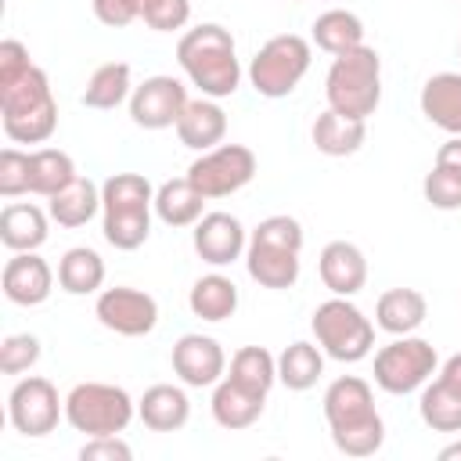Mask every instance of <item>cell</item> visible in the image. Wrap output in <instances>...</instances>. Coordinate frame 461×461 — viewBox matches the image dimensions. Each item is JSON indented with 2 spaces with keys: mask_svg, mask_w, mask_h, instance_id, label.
Instances as JSON below:
<instances>
[{
  "mask_svg": "<svg viewBox=\"0 0 461 461\" xmlns=\"http://www.w3.org/2000/svg\"><path fill=\"white\" fill-rule=\"evenodd\" d=\"M324 421L331 443L346 457H371L385 443V421L375 407L371 382L360 375H342L324 389Z\"/></svg>",
  "mask_w": 461,
  "mask_h": 461,
  "instance_id": "1",
  "label": "cell"
},
{
  "mask_svg": "<svg viewBox=\"0 0 461 461\" xmlns=\"http://www.w3.org/2000/svg\"><path fill=\"white\" fill-rule=\"evenodd\" d=\"M176 61L191 86H198L202 97H230L241 86V61H238V43L230 29L216 22H202L187 29L176 43Z\"/></svg>",
  "mask_w": 461,
  "mask_h": 461,
  "instance_id": "2",
  "label": "cell"
},
{
  "mask_svg": "<svg viewBox=\"0 0 461 461\" xmlns=\"http://www.w3.org/2000/svg\"><path fill=\"white\" fill-rule=\"evenodd\" d=\"M303 223L288 212H274L249 230L245 270L259 288L288 292L303 270Z\"/></svg>",
  "mask_w": 461,
  "mask_h": 461,
  "instance_id": "3",
  "label": "cell"
},
{
  "mask_svg": "<svg viewBox=\"0 0 461 461\" xmlns=\"http://www.w3.org/2000/svg\"><path fill=\"white\" fill-rule=\"evenodd\" d=\"M155 187L140 173H112L101 184V234L112 249L133 252L151 234Z\"/></svg>",
  "mask_w": 461,
  "mask_h": 461,
  "instance_id": "4",
  "label": "cell"
},
{
  "mask_svg": "<svg viewBox=\"0 0 461 461\" xmlns=\"http://www.w3.org/2000/svg\"><path fill=\"white\" fill-rule=\"evenodd\" d=\"M0 122L11 144H47L54 137L58 101L40 65H32L14 83L0 86Z\"/></svg>",
  "mask_w": 461,
  "mask_h": 461,
  "instance_id": "5",
  "label": "cell"
},
{
  "mask_svg": "<svg viewBox=\"0 0 461 461\" xmlns=\"http://www.w3.org/2000/svg\"><path fill=\"white\" fill-rule=\"evenodd\" d=\"M324 97L328 108L349 115V119H367L382 104V58L375 47H357L339 58H331V68L324 76Z\"/></svg>",
  "mask_w": 461,
  "mask_h": 461,
  "instance_id": "6",
  "label": "cell"
},
{
  "mask_svg": "<svg viewBox=\"0 0 461 461\" xmlns=\"http://www.w3.org/2000/svg\"><path fill=\"white\" fill-rule=\"evenodd\" d=\"M310 331H313L317 346L324 349V357H331L339 364H360L375 349L371 317H364V310L346 295L324 299L310 317Z\"/></svg>",
  "mask_w": 461,
  "mask_h": 461,
  "instance_id": "7",
  "label": "cell"
},
{
  "mask_svg": "<svg viewBox=\"0 0 461 461\" xmlns=\"http://www.w3.org/2000/svg\"><path fill=\"white\" fill-rule=\"evenodd\" d=\"M137 414V400L112 382H79L65 396V421L90 436H119Z\"/></svg>",
  "mask_w": 461,
  "mask_h": 461,
  "instance_id": "8",
  "label": "cell"
},
{
  "mask_svg": "<svg viewBox=\"0 0 461 461\" xmlns=\"http://www.w3.org/2000/svg\"><path fill=\"white\" fill-rule=\"evenodd\" d=\"M310 61H313V47L306 36L299 32L270 36L249 61V83L259 97L281 101L303 83V76L310 72Z\"/></svg>",
  "mask_w": 461,
  "mask_h": 461,
  "instance_id": "9",
  "label": "cell"
},
{
  "mask_svg": "<svg viewBox=\"0 0 461 461\" xmlns=\"http://www.w3.org/2000/svg\"><path fill=\"white\" fill-rule=\"evenodd\" d=\"M439 371V353L421 335H393L375 353V385L389 396L418 393L432 375Z\"/></svg>",
  "mask_w": 461,
  "mask_h": 461,
  "instance_id": "10",
  "label": "cell"
},
{
  "mask_svg": "<svg viewBox=\"0 0 461 461\" xmlns=\"http://www.w3.org/2000/svg\"><path fill=\"white\" fill-rule=\"evenodd\" d=\"M184 176L209 202L212 198H227L234 191H241L245 184H252V176H256V155L245 144H216L209 151H198V158L187 166Z\"/></svg>",
  "mask_w": 461,
  "mask_h": 461,
  "instance_id": "11",
  "label": "cell"
},
{
  "mask_svg": "<svg viewBox=\"0 0 461 461\" xmlns=\"http://www.w3.org/2000/svg\"><path fill=\"white\" fill-rule=\"evenodd\" d=\"M61 418H65V400L58 396L54 382L43 375L18 378L14 389L7 393V421L14 432H22L29 439L54 432Z\"/></svg>",
  "mask_w": 461,
  "mask_h": 461,
  "instance_id": "12",
  "label": "cell"
},
{
  "mask_svg": "<svg viewBox=\"0 0 461 461\" xmlns=\"http://www.w3.org/2000/svg\"><path fill=\"white\" fill-rule=\"evenodd\" d=\"M94 317L101 321V328L126 335V339H140L151 335L158 324V303L155 295L130 288V285H115V288H101L97 303H94Z\"/></svg>",
  "mask_w": 461,
  "mask_h": 461,
  "instance_id": "13",
  "label": "cell"
},
{
  "mask_svg": "<svg viewBox=\"0 0 461 461\" xmlns=\"http://www.w3.org/2000/svg\"><path fill=\"white\" fill-rule=\"evenodd\" d=\"M187 86L176 76H148L130 94V119L140 130H169L187 108Z\"/></svg>",
  "mask_w": 461,
  "mask_h": 461,
  "instance_id": "14",
  "label": "cell"
},
{
  "mask_svg": "<svg viewBox=\"0 0 461 461\" xmlns=\"http://www.w3.org/2000/svg\"><path fill=\"white\" fill-rule=\"evenodd\" d=\"M173 375L187 385V389H212L223 375H227V353L212 335L202 331H187L173 342Z\"/></svg>",
  "mask_w": 461,
  "mask_h": 461,
  "instance_id": "15",
  "label": "cell"
},
{
  "mask_svg": "<svg viewBox=\"0 0 461 461\" xmlns=\"http://www.w3.org/2000/svg\"><path fill=\"white\" fill-rule=\"evenodd\" d=\"M191 241H194L198 259L220 270V267H230V263L245 259L249 230H245V223H241L234 212H205V216L194 223Z\"/></svg>",
  "mask_w": 461,
  "mask_h": 461,
  "instance_id": "16",
  "label": "cell"
},
{
  "mask_svg": "<svg viewBox=\"0 0 461 461\" xmlns=\"http://www.w3.org/2000/svg\"><path fill=\"white\" fill-rule=\"evenodd\" d=\"M0 288L14 306H40L54 292V270L40 252H11L0 274Z\"/></svg>",
  "mask_w": 461,
  "mask_h": 461,
  "instance_id": "17",
  "label": "cell"
},
{
  "mask_svg": "<svg viewBox=\"0 0 461 461\" xmlns=\"http://www.w3.org/2000/svg\"><path fill=\"white\" fill-rule=\"evenodd\" d=\"M317 274L324 281V288L331 295H346L353 299L364 285H367V259L364 252L353 245V241H328L321 249V259H317Z\"/></svg>",
  "mask_w": 461,
  "mask_h": 461,
  "instance_id": "18",
  "label": "cell"
},
{
  "mask_svg": "<svg viewBox=\"0 0 461 461\" xmlns=\"http://www.w3.org/2000/svg\"><path fill=\"white\" fill-rule=\"evenodd\" d=\"M173 130H176L184 148L209 151V148L223 144V137H227V112L220 108L216 97H202L198 94V97L187 101V108H184V115L176 119Z\"/></svg>",
  "mask_w": 461,
  "mask_h": 461,
  "instance_id": "19",
  "label": "cell"
},
{
  "mask_svg": "<svg viewBox=\"0 0 461 461\" xmlns=\"http://www.w3.org/2000/svg\"><path fill=\"white\" fill-rule=\"evenodd\" d=\"M137 418L151 432H180L191 421V400L184 393V382L180 385L158 382L144 389V396L137 400Z\"/></svg>",
  "mask_w": 461,
  "mask_h": 461,
  "instance_id": "20",
  "label": "cell"
},
{
  "mask_svg": "<svg viewBox=\"0 0 461 461\" xmlns=\"http://www.w3.org/2000/svg\"><path fill=\"white\" fill-rule=\"evenodd\" d=\"M50 234V212L32 202H7L0 209V241L11 252H36Z\"/></svg>",
  "mask_w": 461,
  "mask_h": 461,
  "instance_id": "21",
  "label": "cell"
},
{
  "mask_svg": "<svg viewBox=\"0 0 461 461\" xmlns=\"http://www.w3.org/2000/svg\"><path fill=\"white\" fill-rule=\"evenodd\" d=\"M421 115L450 137H461V72H436L418 94Z\"/></svg>",
  "mask_w": 461,
  "mask_h": 461,
  "instance_id": "22",
  "label": "cell"
},
{
  "mask_svg": "<svg viewBox=\"0 0 461 461\" xmlns=\"http://www.w3.org/2000/svg\"><path fill=\"white\" fill-rule=\"evenodd\" d=\"M310 140L328 158L357 155L364 148V140H367V119H349V115H342L335 108H324L310 126Z\"/></svg>",
  "mask_w": 461,
  "mask_h": 461,
  "instance_id": "23",
  "label": "cell"
},
{
  "mask_svg": "<svg viewBox=\"0 0 461 461\" xmlns=\"http://www.w3.org/2000/svg\"><path fill=\"white\" fill-rule=\"evenodd\" d=\"M267 407V396H256L249 389H241L238 382H230L227 375L212 385V400H209V411H212V421L227 432H241V429H252L259 421Z\"/></svg>",
  "mask_w": 461,
  "mask_h": 461,
  "instance_id": "24",
  "label": "cell"
},
{
  "mask_svg": "<svg viewBox=\"0 0 461 461\" xmlns=\"http://www.w3.org/2000/svg\"><path fill=\"white\" fill-rule=\"evenodd\" d=\"M429 317V303L418 288H389L375 303V328L385 335H414Z\"/></svg>",
  "mask_w": 461,
  "mask_h": 461,
  "instance_id": "25",
  "label": "cell"
},
{
  "mask_svg": "<svg viewBox=\"0 0 461 461\" xmlns=\"http://www.w3.org/2000/svg\"><path fill=\"white\" fill-rule=\"evenodd\" d=\"M47 212L58 227L65 230H76V227H86L97 212H101V187L90 180V176H76L72 184H65L58 194L47 198Z\"/></svg>",
  "mask_w": 461,
  "mask_h": 461,
  "instance_id": "26",
  "label": "cell"
},
{
  "mask_svg": "<svg viewBox=\"0 0 461 461\" xmlns=\"http://www.w3.org/2000/svg\"><path fill=\"white\" fill-rule=\"evenodd\" d=\"M205 202L209 198L187 176H176L155 187V216L166 227H194L205 216Z\"/></svg>",
  "mask_w": 461,
  "mask_h": 461,
  "instance_id": "27",
  "label": "cell"
},
{
  "mask_svg": "<svg viewBox=\"0 0 461 461\" xmlns=\"http://www.w3.org/2000/svg\"><path fill=\"white\" fill-rule=\"evenodd\" d=\"M187 306H191L194 317H202L209 324H220V321L234 317V310H238V285L220 270L202 274L187 292Z\"/></svg>",
  "mask_w": 461,
  "mask_h": 461,
  "instance_id": "28",
  "label": "cell"
},
{
  "mask_svg": "<svg viewBox=\"0 0 461 461\" xmlns=\"http://www.w3.org/2000/svg\"><path fill=\"white\" fill-rule=\"evenodd\" d=\"M310 40H313L324 54L339 58V54H346V50L364 47V22H360L353 11H346V7H331V11H324V14L313 18Z\"/></svg>",
  "mask_w": 461,
  "mask_h": 461,
  "instance_id": "29",
  "label": "cell"
},
{
  "mask_svg": "<svg viewBox=\"0 0 461 461\" xmlns=\"http://www.w3.org/2000/svg\"><path fill=\"white\" fill-rule=\"evenodd\" d=\"M324 375V349L317 342H288L277 353V382L292 393H306L317 385V378Z\"/></svg>",
  "mask_w": 461,
  "mask_h": 461,
  "instance_id": "30",
  "label": "cell"
},
{
  "mask_svg": "<svg viewBox=\"0 0 461 461\" xmlns=\"http://www.w3.org/2000/svg\"><path fill=\"white\" fill-rule=\"evenodd\" d=\"M104 285V259L90 245H76L58 259V288L68 295H94Z\"/></svg>",
  "mask_w": 461,
  "mask_h": 461,
  "instance_id": "31",
  "label": "cell"
},
{
  "mask_svg": "<svg viewBox=\"0 0 461 461\" xmlns=\"http://www.w3.org/2000/svg\"><path fill=\"white\" fill-rule=\"evenodd\" d=\"M133 94V72L126 61H104L90 72L86 86H83V104L86 108H97V112H108V108H119L122 101H130Z\"/></svg>",
  "mask_w": 461,
  "mask_h": 461,
  "instance_id": "32",
  "label": "cell"
},
{
  "mask_svg": "<svg viewBox=\"0 0 461 461\" xmlns=\"http://www.w3.org/2000/svg\"><path fill=\"white\" fill-rule=\"evenodd\" d=\"M230 382H238L241 389L256 393V396H270L274 382H277V357L267 346H241L230 357Z\"/></svg>",
  "mask_w": 461,
  "mask_h": 461,
  "instance_id": "33",
  "label": "cell"
},
{
  "mask_svg": "<svg viewBox=\"0 0 461 461\" xmlns=\"http://www.w3.org/2000/svg\"><path fill=\"white\" fill-rule=\"evenodd\" d=\"M418 414L432 432H461V393L443 378H429L418 396Z\"/></svg>",
  "mask_w": 461,
  "mask_h": 461,
  "instance_id": "34",
  "label": "cell"
},
{
  "mask_svg": "<svg viewBox=\"0 0 461 461\" xmlns=\"http://www.w3.org/2000/svg\"><path fill=\"white\" fill-rule=\"evenodd\" d=\"M76 176L79 173H76V162H72L68 151H61V148H36V151H29V187H32V194L50 198L65 184H72Z\"/></svg>",
  "mask_w": 461,
  "mask_h": 461,
  "instance_id": "35",
  "label": "cell"
},
{
  "mask_svg": "<svg viewBox=\"0 0 461 461\" xmlns=\"http://www.w3.org/2000/svg\"><path fill=\"white\" fill-rule=\"evenodd\" d=\"M421 194L432 209L439 212H454L461 209V173L447 169V166H432L421 180Z\"/></svg>",
  "mask_w": 461,
  "mask_h": 461,
  "instance_id": "36",
  "label": "cell"
},
{
  "mask_svg": "<svg viewBox=\"0 0 461 461\" xmlns=\"http://www.w3.org/2000/svg\"><path fill=\"white\" fill-rule=\"evenodd\" d=\"M140 22L155 32H176L191 22V0H137Z\"/></svg>",
  "mask_w": 461,
  "mask_h": 461,
  "instance_id": "37",
  "label": "cell"
},
{
  "mask_svg": "<svg viewBox=\"0 0 461 461\" xmlns=\"http://www.w3.org/2000/svg\"><path fill=\"white\" fill-rule=\"evenodd\" d=\"M40 360V339L29 335V331H18V335H7L0 342V371L4 375H25L29 367H36Z\"/></svg>",
  "mask_w": 461,
  "mask_h": 461,
  "instance_id": "38",
  "label": "cell"
},
{
  "mask_svg": "<svg viewBox=\"0 0 461 461\" xmlns=\"http://www.w3.org/2000/svg\"><path fill=\"white\" fill-rule=\"evenodd\" d=\"M0 194L4 198L32 194V187H29V151H18V148L0 151Z\"/></svg>",
  "mask_w": 461,
  "mask_h": 461,
  "instance_id": "39",
  "label": "cell"
},
{
  "mask_svg": "<svg viewBox=\"0 0 461 461\" xmlns=\"http://www.w3.org/2000/svg\"><path fill=\"white\" fill-rule=\"evenodd\" d=\"M79 457L83 461H130L133 457V447L119 436H90L83 447H79Z\"/></svg>",
  "mask_w": 461,
  "mask_h": 461,
  "instance_id": "40",
  "label": "cell"
},
{
  "mask_svg": "<svg viewBox=\"0 0 461 461\" xmlns=\"http://www.w3.org/2000/svg\"><path fill=\"white\" fill-rule=\"evenodd\" d=\"M94 4V18L108 29H126L130 22L140 18V4L137 0H90Z\"/></svg>",
  "mask_w": 461,
  "mask_h": 461,
  "instance_id": "41",
  "label": "cell"
},
{
  "mask_svg": "<svg viewBox=\"0 0 461 461\" xmlns=\"http://www.w3.org/2000/svg\"><path fill=\"white\" fill-rule=\"evenodd\" d=\"M29 68H32L29 47H25L22 40H4V43H0V86L14 83V79L25 76Z\"/></svg>",
  "mask_w": 461,
  "mask_h": 461,
  "instance_id": "42",
  "label": "cell"
},
{
  "mask_svg": "<svg viewBox=\"0 0 461 461\" xmlns=\"http://www.w3.org/2000/svg\"><path fill=\"white\" fill-rule=\"evenodd\" d=\"M436 166H447V169L461 173V137H450V140L439 144V151H436Z\"/></svg>",
  "mask_w": 461,
  "mask_h": 461,
  "instance_id": "43",
  "label": "cell"
},
{
  "mask_svg": "<svg viewBox=\"0 0 461 461\" xmlns=\"http://www.w3.org/2000/svg\"><path fill=\"white\" fill-rule=\"evenodd\" d=\"M436 378H443L447 385H454V389L461 393V353H454V357H447V360L439 364V371H436Z\"/></svg>",
  "mask_w": 461,
  "mask_h": 461,
  "instance_id": "44",
  "label": "cell"
},
{
  "mask_svg": "<svg viewBox=\"0 0 461 461\" xmlns=\"http://www.w3.org/2000/svg\"><path fill=\"white\" fill-rule=\"evenodd\" d=\"M457 457H461V439H454V443H447L439 450V461H457Z\"/></svg>",
  "mask_w": 461,
  "mask_h": 461,
  "instance_id": "45",
  "label": "cell"
},
{
  "mask_svg": "<svg viewBox=\"0 0 461 461\" xmlns=\"http://www.w3.org/2000/svg\"><path fill=\"white\" fill-rule=\"evenodd\" d=\"M457 4H461V0H457Z\"/></svg>",
  "mask_w": 461,
  "mask_h": 461,
  "instance_id": "46",
  "label": "cell"
},
{
  "mask_svg": "<svg viewBox=\"0 0 461 461\" xmlns=\"http://www.w3.org/2000/svg\"><path fill=\"white\" fill-rule=\"evenodd\" d=\"M457 50H461V47H457Z\"/></svg>",
  "mask_w": 461,
  "mask_h": 461,
  "instance_id": "47",
  "label": "cell"
}]
</instances>
